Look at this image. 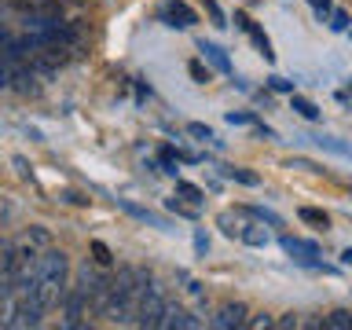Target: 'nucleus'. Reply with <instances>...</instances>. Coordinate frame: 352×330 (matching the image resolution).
<instances>
[{
    "instance_id": "nucleus-1",
    "label": "nucleus",
    "mask_w": 352,
    "mask_h": 330,
    "mask_svg": "<svg viewBox=\"0 0 352 330\" xmlns=\"http://www.w3.org/2000/svg\"><path fill=\"white\" fill-rule=\"evenodd\" d=\"M66 272H70V264H66V253H59V250H44V253H41L37 297H41L44 308H52L55 301H63V297H66Z\"/></svg>"
},
{
    "instance_id": "nucleus-2",
    "label": "nucleus",
    "mask_w": 352,
    "mask_h": 330,
    "mask_svg": "<svg viewBox=\"0 0 352 330\" xmlns=\"http://www.w3.org/2000/svg\"><path fill=\"white\" fill-rule=\"evenodd\" d=\"M162 312H165V297L158 286H147V290L140 294V305H136V323L140 327H158L162 323Z\"/></svg>"
},
{
    "instance_id": "nucleus-3",
    "label": "nucleus",
    "mask_w": 352,
    "mask_h": 330,
    "mask_svg": "<svg viewBox=\"0 0 352 330\" xmlns=\"http://www.w3.org/2000/svg\"><path fill=\"white\" fill-rule=\"evenodd\" d=\"M158 327H165V330H191V327H198V319L187 312L184 305L165 301V312H162V323Z\"/></svg>"
},
{
    "instance_id": "nucleus-4",
    "label": "nucleus",
    "mask_w": 352,
    "mask_h": 330,
    "mask_svg": "<svg viewBox=\"0 0 352 330\" xmlns=\"http://www.w3.org/2000/svg\"><path fill=\"white\" fill-rule=\"evenodd\" d=\"M162 22L173 30H187V26H195V11L187 8L184 0H169V4L162 8Z\"/></svg>"
},
{
    "instance_id": "nucleus-5",
    "label": "nucleus",
    "mask_w": 352,
    "mask_h": 330,
    "mask_svg": "<svg viewBox=\"0 0 352 330\" xmlns=\"http://www.w3.org/2000/svg\"><path fill=\"white\" fill-rule=\"evenodd\" d=\"M63 305H66V327H81V316L92 301H88V294L81 290V286H74V290H66Z\"/></svg>"
},
{
    "instance_id": "nucleus-6",
    "label": "nucleus",
    "mask_w": 352,
    "mask_h": 330,
    "mask_svg": "<svg viewBox=\"0 0 352 330\" xmlns=\"http://www.w3.org/2000/svg\"><path fill=\"white\" fill-rule=\"evenodd\" d=\"M279 246L290 253V257H297V261H308L312 264L316 257H319V242H308V239H294V235H283L279 239Z\"/></svg>"
},
{
    "instance_id": "nucleus-7",
    "label": "nucleus",
    "mask_w": 352,
    "mask_h": 330,
    "mask_svg": "<svg viewBox=\"0 0 352 330\" xmlns=\"http://www.w3.org/2000/svg\"><path fill=\"white\" fill-rule=\"evenodd\" d=\"M250 319H246V305H224L217 312V319H213V327H220V330H231V327H246Z\"/></svg>"
},
{
    "instance_id": "nucleus-8",
    "label": "nucleus",
    "mask_w": 352,
    "mask_h": 330,
    "mask_svg": "<svg viewBox=\"0 0 352 330\" xmlns=\"http://www.w3.org/2000/svg\"><path fill=\"white\" fill-rule=\"evenodd\" d=\"M198 52H202V59L213 66V70L231 74V59L224 55V48H217V44H209V41H198Z\"/></svg>"
},
{
    "instance_id": "nucleus-9",
    "label": "nucleus",
    "mask_w": 352,
    "mask_h": 330,
    "mask_svg": "<svg viewBox=\"0 0 352 330\" xmlns=\"http://www.w3.org/2000/svg\"><path fill=\"white\" fill-rule=\"evenodd\" d=\"M242 220H246V209H235V213H231V209H224V213L217 217V224H220V231H224V235H231V239H239L242 235Z\"/></svg>"
},
{
    "instance_id": "nucleus-10",
    "label": "nucleus",
    "mask_w": 352,
    "mask_h": 330,
    "mask_svg": "<svg viewBox=\"0 0 352 330\" xmlns=\"http://www.w3.org/2000/svg\"><path fill=\"white\" fill-rule=\"evenodd\" d=\"M246 33H250V41H253V48H257V55L264 63H272L275 59V52H272V41H268V33H264L261 26H253V22H246Z\"/></svg>"
},
{
    "instance_id": "nucleus-11",
    "label": "nucleus",
    "mask_w": 352,
    "mask_h": 330,
    "mask_svg": "<svg viewBox=\"0 0 352 330\" xmlns=\"http://www.w3.org/2000/svg\"><path fill=\"white\" fill-rule=\"evenodd\" d=\"M246 246H268V231H264V220H257L253 217V224H246L242 228V235H239Z\"/></svg>"
},
{
    "instance_id": "nucleus-12",
    "label": "nucleus",
    "mask_w": 352,
    "mask_h": 330,
    "mask_svg": "<svg viewBox=\"0 0 352 330\" xmlns=\"http://www.w3.org/2000/svg\"><path fill=\"white\" fill-rule=\"evenodd\" d=\"M118 206L125 209V213H132L136 220H147V224H154V228H165V220H162L158 213H151V209H143V206H132V202H125V198H121Z\"/></svg>"
},
{
    "instance_id": "nucleus-13",
    "label": "nucleus",
    "mask_w": 352,
    "mask_h": 330,
    "mask_svg": "<svg viewBox=\"0 0 352 330\" xmlns=\"http://www.w3.org/2000/svg\"><path fill=\"white\" fill-rule=\"evenodd\" d=\"M290 107H294L305 121H319V107L312 103V99H305V96H290Z\"/></svg>"
},
{
    "instance_id": "nucleus-14",
    "label": "nucleus",
    "mask_w": 352,
    "mask_h": 330,
    "mask_svg": "<svg viewBox=\"0 0 352 330\" xmlns=\"http://www.w3.org/2000/svg\"><path fill=\"white\" fill-rule=\"evenodd\" d=\"M176 195H180V198H187L191 206H198V202L206 198V191H202V187H198V184H187V180H176Z\"/></svg>"
},
{
    "instance_id": "nucleus-15",
    "label": "nucleus",
    "mask_w": 352,
    "mask_h": 330,
    "mask_svg": "<svg viewBox=\"0 0 352 330\" xmlns=\"http://www.w3.org/2000/svg\"><path fill=\"white\" fill-rule=\"evenodd\" d=\"M323 327H330V330H352V312L338 308V312H330V316L323 319Z\"/></svg>"
},
{
    "instance_id": "nucleus-16",
    "label": "nucleus",
    "mask_w": 352,
    "mask_h": 330,
    "mask_svg": "<svg viewBox=\"0 0 352 330\" xmlns=\"http://www.w3.org/2000/svg\"><path fill=\"white\" fill-rule=\"evenodd\" d=\"M297 217H301L305 224H312V228H330V217L323 213V209H312V206H305Z\"/></svg>"
},
{
    "instance_id": "nucleus-17",
    "label": "nucleus",
    "mask_w": 352,
    "mask_h": 330,
    "mask_svg": "<svg viewBox=\"0 0 352 330\" xmlns=\"http://www.w3.org/2000/svg\"><path fill=\"white\" fill-rule=\"evenodd\" d=\"M92 257H96V264H114V253H110V246L107 242H99V239H92Z\"/></svg>"
},
{
    "instance_id": "nucleus-18",
    "label": "nucleus",
    "mask_w": 352,
    "mask_h": 330,
    "mask_svg": "<svg viewBox=\"0 0 352 330\" xmlns=\"http://www.w3.org/2000/svg\"><path fill=\"white\" fill-rule=\"evenodd\" d=\"M231 180H239V184H246V187H257L261 184V176L257 173H250V169H224Z\"/></svg>"
},
{
    "instance_id": "nucleus-19",
    "label": "nucleus",
    "mask_w": 352,
    "mask_h": 330,
    "mask_svg": "<svg viewBox=\"0 0 352 330\" xmlns=\"http://www.w3.org/2000/svg\"><path fill=\"white\" fill-rule=\"evenodd\" d=\"M316 143H319V147H327V151H334V154H345V158H352V147H349V143H338V140H330V136H319Z\"/></svg>"
},
{
    "instance_id": "nucleus-20",
    "label": "nucleus",
    "mask_w": 352,
    "mask_h": 330,
    "mask_svg": "<svg viewBox=\"0 0 352 330\" xmlns=\"http://www.w3.org/2000/svg\"><path fill=\"white\" fill-rule=\"evenodd\" d=\"M187 132H191L195 140H213V129L202 125V121H191V125H187Z\"/></svg>"
},
{
    "instance_id": "nucleus-21",
    "label": "nucleus",
    "mask_w": 352,
    "mask_h": 330,
    "mask_svg": "<svg viewBox=\"0 0 352 330\" xmlns=\"http://www.w3.org/2000/svg\"><path fill=\"white\" fill-rule=\"evenodd\" d=\"M187 74H191V77H195L198 85H206V81H209V70H206V66H202V59H195L191 66H187Z\"/></svg>"
},
{
    "instance_id": "nucleus-22",
    "label": "nucleus",
    "mask_w": 352,
    "mask_h": 330,
    "mask_svg": "<svg viewBox=\"0 0 352 330\" xmlns=\"http://www.w3.org/2000/svg\"><path fill=\"white\" fill-rule=\"evenodd\" d=\"M165 206H169L176 217H195V206H191V202H176V198H169Z\"/></svg>"
},
{
    "instance_id": "nucleus-23",
    "label": "nucleus",
    "mask_w": 352,
    "mask_h": 330,
    "mask_svg": "<svg viewBox=\"0 0 352 330\" xmlns=\"http://www.w3.org/2000/svg\"><path fill=\"white\" fill-rule=\"evenodd\" d=\"M30 242L33 246H52V235L44 228H30Z\"/></svg>"
},
{
    "instance_id": "nucleus-24",
    "label": "nucleus",
    "mask_w": 352,
    "mask_h": 330,
    "mask_svg": "<svg viewBox=\"0 0 352 330\" xmlns=\"http://www.w3.org/2000/svg\"><path fill=\"white\" fill-rule=\"evenodd\" d=\"M195 253H198V257H206V253H209V235H206L202 228L195 231Z\"/></svg>"
},
{
    "instance_id": "nucleus-25",
    "label": "nucleus",
    "mask_w": 352,
    "mask_h": 330,
    "mask_svg": "<svg viewBox=\"0 0 352 330\" xmlns=\"http://www.w3.org/2000/svg\"><path fill=\"white\" fill-rule=\"evenodd\" d=\"M206 11H209V19H213V26H228V22H224V11L217 8V0H206Z\"/></svg>"
},
{
    "instance_id": "nucleus-26",
    "label": "nucleus",
    "mask_w": 352,
    "mask_h": 330,
    "mask_svg": "<svg viewBox=\"0 0 352 330\" xmlns=\"http://www.w3.org/2000/svg\"><path fill=\"white\" fill-rule=\"evenodd\" d=\"M268 85L275 88V92H290V96H294V81H286V77H279V74L268 77Z\"/></svg>"
},
{
    "instance_id": "nucleus-27",
    "label": "nucleus",
    "mask_w": 352,
    "mask_h": 330,
    "mask_svg": "<svg viewBox=\"0 0 352 330\" xmlns=\"http://www.w3.org/2000/svg\"><path fill=\"white\" fill-rule=\"evenodd\" d=\"M228 121L231 125H253V114H246V110H231Z\"/></svg>"
},
{
    "instance_id": "nucleus-28",
    "label": "nucleus",
    "mask_w": 352,
    "mask_h": 330,
    "mask_svg": "<svg viewBox=\"0 0 352 330\" xmlns=\"http://www.w3.org/2000/svg\"><path fill=\"white\" fill-rule=\"evenodd\" d=\"M290 169H305V173H323V169H319L316 162H305V158H294V162H290Z\"/></svg>"
},
{
    "instance_id": "nucleus-29",
    "label": "nucleus",
    "mask_w": 352,
    "mask_h": 330,
    "mask_svg": "<svg viewBox=\"0 0 352 330\" xmlns=\"http://www.w3.org/2000/svg\"><path fill=\"white\" fill-rule=\"evenodd\" d=\"M352 22H349V15L345 11H334V22H330V30H349Z\"/></svg>"
},
{
    "instance_id": "nucleus-30",
    "label": "nucleus",
    "mask_w": 352,
    "mask_h": 330,
    "mask_svg": "<svg viewBox=\"0 0 352 330\" xmlns=\"http://www.w3.org/2000/svg\"><path fill=\"white\" fill-rule=\"evenodd\" d=\"M312 8H316V15H319V19H327V11H330V0H312Z\"/></svg>"
},
{
    "instance_id": "nucleus-31",
    "label": "nucleus",
    "mask_w": 352,
    "mask_h": 330,
    "mask_svg": "<svg viewBox=\"0 0 352 330\" xmlns=\"http://www.w3.org/2000/svg\"><path fill=\"white\" fill-rule=\"evenodd\" d=\"M250 327L264 330V327H275V323H272V316H257V319H250Z\"/></svg>"
},
{
    "instance_id": "nucleus-32",
    "label": "nucleus",
    "mask_w": 352,
    "mask_h": 330,
    "mask_svg": "<svg viewBox=\"0 0 352 330\" xmlns=\"http://www.w3.org/2000/svg\"><path fill=\"white\" fill-rule=\"evenodd\" d=\"M341 264H349V268H352V246H349V250H341Z\"/></svg>"
},
{
    "instance_id": "nucleus-33",
    "label": "nucleus",
    "mask_w": 352,
    "mask_h": 330,
    "mask_svg": "<svg viewBox=\"0 0 352 330\" xmlns=\"http://www.w3.org/2000/svg\"><path fill=\"white\" fill-rule=\"evenodd\" d=\"M349 37H352V26H349Z\"/></svg>"
}]
</instances>
